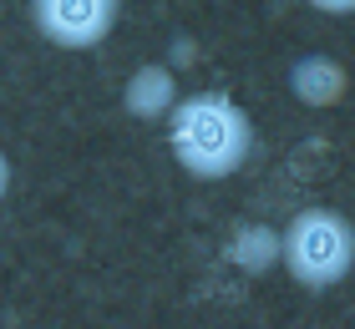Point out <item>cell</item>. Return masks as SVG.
I'll return each instance as SVG.
<instances>
[{
    "label": "cell",
    "mask_w": 355,
    "mask_h": 329,
    "mask_svg": "<svg viewBox=\"0 0 355 329\" xmlns=\"http://www.w3.org/2000/svg\"><path fill=\"white\" fill-rule=\"evenodd\" d=\"M168 147L173 162L198 183L234 177L254 152V122L249 112L223 91H193L168 112Z\"/></svg>",
    "instance_id": "cell-1"
},
{
    "label": "cell",
    "mask_w": 355,
    "mask_h": 329,
    "mask_svg": "<svg viewBox=\"0 0 355 329\" xmlns=\"http://www.w3.org/2000/svg\"><path fill=\"white\" fill-rule=\"evenodd\" d=\"M279 258L300 289H335L355 269V228L335 208H304L284 228Z\"/></svg>",
    "instance_id": "cell-2"
},
{
    "label": "cell",
    "mask_w": 355,
    "mask_h": 329,
    "mask_svg": "<svg viewBox=\"0 0 355 329\" xmlns=\"http://www.w3.org/2000/svg\"><path fill=\"white\" fill-rule=\"evenodd\" d=\"M122 0H31V26L61 51H92L117 30Z\"/></svg>",
    "instance_id": "cell-3"
},
{
    "label": "cell",
    "mask_w": 355,
    "mask_h": 329,
    "mask_svg": "<svg viewBox=\"0 0 355 329\" xmlns=\"http://www.w3.org/2000/svg\"><path fill=\"white\" fill-rule=\"evenodd\" d=\"M289 87H295V96L304 107H335L345 96L350 76H345V66L330 61V56H304V61H295V71H289Z\"/></svg>",
    "instance_id": "cell-4"
},
{
    "label": "cell",
    "mask_w": 355,
    "mask_h": 329,
    "mask_svg": "<svg viewBox=\"0 0 355 329\" xmlns=\"http://www.w3.org/2000/svg\"><path fill=\"white\" fill-rule=\"evenodd\" d=\"M173 76L163 71V66H142V71L127 81V112L132 117H157V112H173Z\"/></svg>",
    "instance_id": "cell-5"
},
{
    "label": "cell",
    "mask_w": 355,
    "mask_h": 329,
    "mask_svg": "<svg viewBox=\"0 0 355 329\" xmlns=\"http://www.w3.org/2000/svg\"><path fill=\"white\" fill-rule=\"evenodd\" d=\"M304 6H315L320 15H355V0H304Z\"/></svg>",
    "instance_id": "cell-6"
},
{
    "label": "cell",
    "mask_w": 355,
    "mask_h": 329,
    "mask_svg": "<svg viewBox=\"0 0 355 329\" xmlns=\"http://www.w3.org/2000/svg\"><path fill=\"white\" fill-rule=\"evenodd\" d=\"M6 188H10V162H6V152H0V197H6Z\"/></svg>",
    "instance_id": "cell-7"
}]
</instances>
